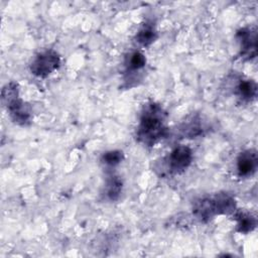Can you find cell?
Wrapping results in <instances>:
<instances>
[{
    "label": "cell",
    "mask_w": 258,
    "mask_h": 258,
    "mask_svg": "<svg viewBox=\"0 0 258 258\" xmlns=\"http://www.w3.org/2000/svg\"><path fill=\"white\" fill-rule=\"evenodd\" d=\"M235 220L237 221L236 230L241 234H248L252 232L256 227V219L249 213L243 211H235L233 213Z\"/></svg>",
    "instance_id": "30bf717a"
},
{
    "label": "cell",
    "mask_w": 258,
    "mask_h": 258,
    "mask_svg": "<svg viewBox=\"0 0 258 258\" xmlns=\"http://www.w3.org/2000/svg\"><path fill=\"white\" fill-rule=\"evenodd\" d=\"M146 64L145 55L138 50L130 52L125 58V73L128 76L129 74H135L141 71Z\"/></svg>",
    "instance_id": "8fae6325"
},
{
    "label": "cell",
    "mask_w": 258,
    "mask_h": 258,
    "mask_svg": "<svg viewBox=\"0 0 258 258\" xmlns=\"http://www.w3.org/2000/svg\"><path fill=\"white\" fill-rule=\"evenodd\" d=\"M219 215H231L236 211V201L228 192H219L215 195Z\"/></svg>",
    "instance_id": "4fadbf2b"
},
{
    "label": "cell",
    "mask_w": 258,
    "mask_h": 258,
    "mask_svg": "<svg viewBox=\"0 0 258 258\" xmlns=\"http://www.w3.org/2000/svg\"><path fill=\"white\" fill-rule=\"evenodd\" d=\"M2 100L14 123L25 126L31 122L30 108L19 98V89L16 83L10 82L4 86Z\"/></svg>",
    "instance_id": "7a4b0ae2"
},
{
    "label": "cell",
    "mask_w": 258,
    "mask_h": 258,
    "mask_svg": "<svg viewBox=\"0 0 258 258\" xmlns=\"http://www.w3.org/2000/svg\"><path fill=\"white\" fill-rule=\"evenodd\" d=\"M166 113L154 102L144 105L136 130L137 140L145 146H153L166 137Z\"/></svg>",
    "instance_id": "6da1fadb"
},
{
    "label": "cell",
    "mask_w": 258,
    "mask_h": 258,
    "mask_svg": "<svg viewBox=\"0 0 258 258\" xmlns=\"http://www.w3.org/2000/svg\"><path fill=\"white\" fill-rule=\"evenodd\" d=\"M122 187H123V182L119 176L117 175L108 176L104 186L105 198L112 202L118 200L122 192Z\"/></svg>",
    "instance_id": "7c38bea8"
},
{
    "label": "cell",
    "mask_w": 258,
    "mask_h": 258,
    "mask_svg": "<svg viewBox=\"0 0 258 258\" xmlns=\"http://www.w3.org/2000/svg\"><path fill=\"white\" fill-rule=\"evenodd\" d=\"M204 127L201 123V119L194 117L189 121L184 122L181 125V132L185 137L188 138H195L197 136H200L203 134Z\"/></svg>",
    "instance_id": "5bb4252c"
},
{
    "label": "cell",
    "mask_w": 258,
    "mask_h": 258,
    "mask_svg": "<svg viewBox=\"0 0 258 258\" xmlns=\"http://www.w3.org/2000/svg\"><path fill=\"white\" fill-rule=\"evenodd\" d=\"M124 158L123 152L120 150H110L102 155V162L109 167H114L122 162Z\"/></svg>",
    "instance_id": "9a60e30c"
},
{
    "label": "cell",
    "mask_w": 258,
    "mask_h": 258,
    "mask_svg": "<svg viewBox=\"0 0 258 258\" xmlns=\"http://www.w3.org/2000/svg\"><path fill=\"white\" fill-rule=\"evenodd\" d=\"M237 38L240 42L241 57L251 59L256 56V30L251 27H244L238 30Z\"/></svg>",
    "instance_id": "8992f818"
},
{
    "label": "cell",
    "mask_w": 258,
    "mask_h": 258,
    "mask_svg": "<svg viewBox=\"0 0 258 258\" xmlns=\"http://www.w3.org/2000/svg\"><path fill=\"white\" fill-rule=\"evenodd\" d=\"M192 212L195 217L203 223H208L213 220L217 215H219V209L215 196L205 197L197 200L194 204Z\"/></svg>",
    "instance_id": "5b68a950"
},
{
    "label": "cell",
    "mask_w": 258,
    "mask_h": 258,
    "mask_svg": "<svg viewBox=\"0 0 258 258\" xmlns=\"http://www.w3.org/2000/svg\"><path fill=\"white\" fill-rule=\"evenodd\" d=\"M235 94L242 102H251L256 98L257 85L252 80H241L236 86Z\"/></svg>",
    "instance_id": "ba28073f"
},
{
    "label": "cell",
    "mask_w": 258,
    "mask_h": 258,
    "mask_svg": "<svg viewBox=\"0 0 258 258\" xmlns=\"http://www.w3.org/2000/svg\"><path fill=\"white\" fill-rule=\"evenodd\" d=\"M161 166H157L161 175H175L183 172L192 161V151L188 146L179 145L163 158Z\"/></svg>",
    "instance_id": "3957f363"
},
{
    "label": "cell",
    "mask_w": 258,
    "mask_h": 258,
    "mask_svg": "<svg viewBox=\"0 0 258 258\" xmlns=\"http://www.w3.org/2000/svg\"><path fill=\"white\" fill-rule=\"evenodd\" d=\"M257 153L254 149H247L241 152L237 158V172L241 177H249L257 169Z\"/></svg>",
    "instance_id": "52a82bcc"
},
{
    "label": "cell",
    "mask_w": 258,
    "mask_h": 258,
    "mask_svg": "<svg viewBox=\"0 0 258 258\" xmlns=\"http://www.w3.org/2000/svg\"><path fill=\"white\" fill-rule=\"evenodd\" d=\"M60 64L59 55L54 50L39 52L30 64V72L38 78H45L53 73Z\"/></svg>",
    "instance_id": "277c9868"
},
{
    "label": "cell",
    "mask_w": 258,
    "mask_h": 258,
    "mask_svg": "<svg viewBox=\"0 0 258 258\" xmlns=\"http://www.w3.org/2000/svg\"><path fill=\"white\" fill-rule=\"evenodd\" d=\"M157 37V32L155 26L152 22L146 21L142 24L135 35V40L142 46H149L155 41Z\"/></svg>",
    "instance_id": "9c48e42d"
}]
</instances>
